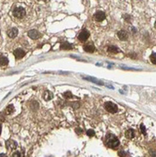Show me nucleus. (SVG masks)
I'll return each mask as SVG.
<instances>
[{
    "label": "nucleus",
    "instance_id": "obj_26",
    "mask_svg": "<svg viewBox=\"0 0 156 157\" xmlns=\"http://www.w3.org/2000/svg\"><path fill=\"white\" fill-rule=\"evenodd\" d=\"M39 1H44V2H47V1H49V0H39Z\"/></svg>",
    "mask_w": 156,
    "mask_h": 157
},
{
    "label": "nucleus",
    "instance_id": "obj_23",
    "mask_svg": "<svg viewBox=\"0 0 156 157\" xmlns=\"http://www.w3.org/2000/svg\"><path fill=\"white\" fill-rule=\"evenodd\" d=\"M124 18H126V22H131L132 20V18L130 17V16H128V15H124Z\"/></svg>",
    "mask_w": 156,
    "mask_h": 157
},
{
    "label": "nucleus",
    "instance_id": "obj_19",
    "mask_svg": "<svg viewBox=\"0 0 156 157\" xmlns=\"http://www.w3.org/2000/svg\"><path fill=\"white\" fill-rule=\"evenodd\" d=\"M87 135H89V136H93V135H95V132L93 130H88L87 131Z\"/></svg>",
    "mask_w": 156,
    "mask_h": 157
},
{
    "label": "nucleus",
    "instance_id": "obj_20",
    "mask_svg": "<svg viewBox=\"0 0 156 157\" xmlns=\"http://www.w3.org/2000/svg\"><path fill=\"white\" fill-rule=\"evenodd\" d=\"M64 97H65V98H72V94L71 92L67 91V92L64 93Z\"/></svg>",
    "mask_w": 156,
    "mask_h": 157
},
{
    "label": "nucleus",
    "instance_id": "obj_27",
    "mask_svg": "<svg viewBox=\"0 0 156 157\" xmlns=\"http://www.w3.org/2000/svg\"><path fill=\"white\" fill-rule=\"evenodd\" d=\"M1 130H2V126L0 125V134H1Z\"/></svg>",
    "mask_w": 156,
    "mask_h": 157
},
{
    "label": "nucleus",
    "instance_id": "obj_22",
    "mask_svg": "<svg viewBox=\"0 0 156 157\" xmlns=\"http://www.w3.org/2000/svg\"><path fill=\"white\" fill-rule=\"evenodd\" d=\"M12 156L13 157H19V156H21V153H20L19 151H16V152H14V153L12 154Z\"/></svg>",
    "mask_w": 156,
    "mask_h": 157
},
{
    "label": "nucleus",
    "instance_id": "obj_28",
    "mask_svg": "<svg viewBox=\"0 0 156 157\" xmlns=\"http://www.w3.org/2000/svg\"><path fill=\"white\" fill-rule=\"evenodd\" d=\"M154 27L156 28V21H155V24H154Z\"/></svg>",
    "mask_w": 156,
    "mask_h": 157
},
{
    "label": "nucleus",
    "instance_id": "obj_4",
    "mask_svg": "<svg viewBox=\"0 0 156 157\" xmlns=\"http://www.w3.org/2000/svg\"><path fill=\"white\" fill-rule=\"evenodd\" d=\"M89 32L88 30H86V29H84V30H82L79 35H78V39H79V41H81V42H86L88 39H89Z\"/></svg>",
    "mask_w": 156,
    "mask_h": 157
},
{
    "label": "nucleus",
    "instance_id": "obj_7",
    "mask_svg": "<svg viewBox=\"0 0 156 157\" xmlns=\"http://www.w3.org/2000/svg\"><path fill=\"white\" fill-rule=\"evenodd\" d=\"M27 35H28L29 38H31V39H33V40H37V39H39V38L42 36L39 31L34 30V29L33 30H29L28 33H27Z\"/></svg>",
    "mask_w": 156,
    "mask_h": 157
},
{
    "label": "nucleus",
    "instance_id": "obj_16",
    "mask_svg": "<svg viewBox=\"0 0 156 157\" xmlns=\"http://www.w3.org/2000/svg\"><path fill=\"white\" fill-rule=\"evenodd\" d=\"M43 99H44L45 101H50L52 98H53V95H52V93L50 92V91H45L44 93H43Z\"/></svg>",
    "mask_w": 156,
    "mask_h": 157
},
{
    "label": "nucleus",
    "instance_id": "obj_9",
    "mask_svg": "<svg viewBox=\"0 0 156 157\" xmlns=\"http://www.w3.org/2000/svg\"><path fill=\"white\" fill-rule=\"evenodd\" d=\"M13 54H14V56H15L16 58H23L24 56V55H25V52L23 49H16Z\"/></svg>",
    "mask_w": 156,
    "mask_h": 157
},
{
    "label": "nucleus",
    "instance_id": "obj_18",
    "mask_svg": "<svg viewBox=\"0 0 156 157\" xmlns=\"http://www.w3.org/2000/svg\"><path fill=\"white\" fill-rule=\"evenodd\" d=\"M150 61H151L153 64H156V53H153V54L150 56Z\"/></svg>",
    "mask_w": 156,
    "mask_h": 157
},
{
    "label": "nucleus",
    "instance_id": "obj_2",
    "mask_svg": "<svg viewBox=\"0 0 156 157\" xmlns=\"http://www.w3.org/2000/svg\"><path fill=\"white\" fill-rule=\"evenodd\" d=\"M13 15L16 17V18H18V19H22L24 18V16H25V10L21 7V6H19V7H16L14 10H13Z\"/></svg>",
    "mask_w": 156,
    "mask_h": 157
},
{
    "label": "nucleus",
    "instance_id": "obj_15",
    "mask_svg": "<svg viewBox=\"0 0 156 157\" xmlns=\"http://www.w3.org/2000/svg\"><path fill=\"white\" fill-rule=\"evenodd\" d=\"M107 51H108V52H110V53L117 54V53H119V52H120V49H119L118 47L114 46V45H111V46H109V47L107 48Z\"/></svg>",
    "mask_w": 156,
    "mask_h": 157
},
{
    "label": "nucleus",
    "instance_id": "obj_5",
    "mask_svg": "<svg viewBox=\"0 0 156 157\" xmlns=\"http://www.w3.org/2000/svg\"><path fill=\"white\" fill-rule=\"evenodd\" d=\"M6 148L9 150V151H13V150H15L16 148H17V143L14 141V140H8L7 142H6Z\"/></svg>",
    "mask_w": 156,
    "mask_h": 157
},
{
    "label": "nucleus",
    "instance_id": "obj_24",
    "mask_svg": "<svg viewBox=\"0 0 156 157\" xmlns=\"http://www.w3.org/2000/svg\"><path fill=\"white\" fill-rule=\"evenodd\" d=\"M119 155H120V156H127V155H126V153H125V152H122V151L119 152Z\"/></svg>",
    "mask_w": 156,
    "mask_h": 157
},
{
    "label": "nucleus",
    "instance_id": "obj_13",
    "mask_svg": "<svg viewBox=\"0 0 156 157\" xmlns=\"http://www.w3.org/2000/svg\"><path fill=\"white\" fill-rule=\"evenodd\" d=\"M8 63H9V60H8V58H7L6 56H0V66H1V67L7 66Z\"/></svg>",
    "mask_w": 156,
    "mask_h": 157
},
{
    "label": "nucleus",
    "instance_id": "obj_8",
    "mask_svg": "<svg viewBox=\"0 0 156 157\" xmlns=\"http://www.w3.org/2000/svg\"><path fill=\"white\" fill-rule=\"evenodd\" d=\"M118 37H119V39L121 40V41H126V40L128 39L129 35H128V33H127L125 30H120V31L118 32Z\"/></svg>",
    "mask_w": 156,
    "mask_h": 157
},
{
    "label": "nucleus",
    "instance_id": "obj_6",
    "mask_svg": "<svg viewBox=\"0 0 156 157\" xmlns=\"http://www.w3.org/2000/svg\"><path fill=\"white\" fill-rule=\"evenodd\" d=\"M94 18L97 22H102L105 19V13L103 11H97L94 15Z\"/></svg>",
    "mask_w": 156,
    "mask_h": 157
},
{
    "label": "nucleus",
    "instance_id": "obj_3",
    "mask_svg": "<svg viewBox=\"0 0 156 157\" xmlns=\"http://www.w3.org/2000/svg\"><path fill=\"white\" fill-rule=\"evenodd\" d=\"M104 107H105V109H106L109 113L114 114V113L118 112V106H117L114 103H111V102H106V103H104Z\"/></svg>",
    "mask_w": 156,
    "mask_h": 157
},
{
    "label": "nucleus",
    "instance_id": "obj_1",
    "mask_svg": "<svg viewBox=\"0 0 156 157\" xmlns=\"http://www.w3.org/2000/svg\"><path fill=\"white\" fill-rule=\"evenodd\" d=\"M105 142L107 147L111 148V149H115L120 145V140L118 139L117 136H115L112 134H107L106 137H105Z\"/></svg>",
    "mask_w": 156,
    "mask_h": 157
},
{
    "label": "nucleus",
    "instance_id": "obj_21",
    "mask_svg": "<svg viewBox=\"0 0 156 157\" xmlns=\"http://www.w3.org/2000/svg\"><path fill=\"white\" fill-rule=\"evenodd\" d=\"M140 129H141L142 134H143V135H146V128H145V126H144L143 124H141V125H140Z\"/></svg>",
    "mask_w": 156,
    "mask_h": 157
},
{
    "label": "nucleus",
    "instance_id": "obj_10",
    "mask_svg": "<svg viewBox=\"0 0 156 157\" xmlns=\"http://www.w3.org/2000/svg\"><path fill=\"white\" fill-rule=\"evenodd\" d=\"M17 35H18V29H17V28H15V27L11 28V29L8 31V36H9L10 38H11V39L15 38Z\"/></svg>",
    "mask_w": 156,
    "mask_h": 157
},
{
    "label": "nucleus",
    "instance_id": "obj_12",
    "mask_svg": "<svg viewBox=\"0 0 156 157\" xmlns=\"http://www.w3.org/2000/svg\"><path fill=\"white\" fill-rule=\"evenodd\" d=\"M72 48V45L70 44L69 42H62L61 45H60V49L61 50H65V51H67V50H71Z\"/></svg>",
    "mask_w": 156,
    "mask_h": 157
},
{
    "label": "nucleus",
    "instance_id": "obj_11",
    "mask_svg": "<svg viewBox=\"0 0 156 157\" xmlns=\"http://www.w3.org/2000/svg\"><path fill=\"white\" fill-rule=\"evenodd\" d=\"M84 50L86 51V52H88V53H93L94 51H95V47H94V45L93 44H87L84 46Z\"/></svg>",
    "mask_w": 156,
    "mask_h": 157
},
{
    "label": "nucleus",
    "instance_id": "obj_25",
    "mask_svg": "<svg viewBox=\"0 0 156 157\" xmlns=\"http://www.w3.org/2000/svg\"><path fill=\"white\" fill-rule=\"evenodd\" d=\"M4 157V156H6V155H5V154H4V153H1V154H0V157Z\"/></svg>",
    "mask_w": 156,
    "mask_h": 157
},
{
    "label": "nucleus",
    "instance_id": "obj_14",
    "mask_svg": "<svg viewBox=\"0 0 156 157\" xmlns=\"http://www.w3.org/2000/svg\"><path fill=\"white\" fill-rule=\"evenodd\" d=\"M125 135H126V137H127V138H129V139L134 138V131L133 130V129H129V130H127V131H126Z\"/></svg>",
    "mask_w": 156,
    "mask_h": 157
},
{
    "label": "nucleus",
    "instance_id": "obj_17",
    "mask_svg": "<svg viewBox=\"0 0 156 157\" xmlns=\"http://www.w3.org/2000/svg\"><path fill=\"white\" fill-rule=\"evenodd\" d=\"M14 111V107H13V105H9L8 107H7V109H6V113L9 115V114H11V113Z\"/></svg>",
    "mask_w": 156,
    "mask_h": 157
}]
</instances>
